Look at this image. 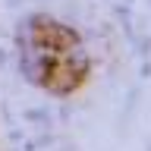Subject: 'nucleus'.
<instances>
[{
    "instance_id": "nucleus-1",
    "label": "nucleus",
    "mask_w": 151,
    "mask_h": 151,
    "mask_svg": "<svg viewBox=\"0 0 151 151\" xmlns=\"http://www.w3.org/2000/svg\"><path fill=\"white\" fill-rule=\"evenodd\" d=\"M25 69L47 91L63 94L79 88V82L85 79V57L73 32L44 19V22L32 25L25 47Z\"/></svg>"
}]
</instances>
